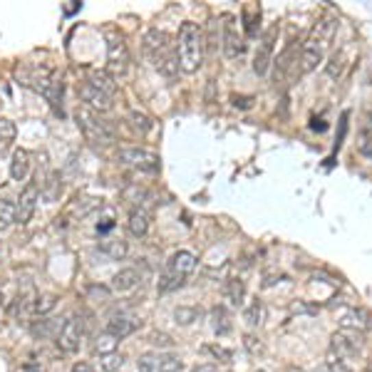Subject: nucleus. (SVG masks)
Returning a JSON list of instances; mask_svg holds the SVG:
<instances>
[{"label": "nucleus", "instance_id": "f257e3e1", "mask_svg": "<svg viewBox=\"0 0 372 372\" xmlns=\"http://www.w3.org/2000/svg\"><path fill=\"white\" fill-rule=\"evenodd\" d=\"M335 33H338V18H333V15L320 18L315 23L306 40V45L301 50V72L318 70V65L325 60V53L327 47H330V42H333Z\"/></svg>", "mask_w": 372, "mask_h": 372}, {"label": "nucleus", "instance_id": "f03ea898", "mask_svg": "<svg viewBox=\"0 0 372 372\" xmlns=\"http://www.w3.org/2000/svg\"><path fill=\"white\" fill-rule=\"evenodd\" d=\"M177 62L179 70L186 75L201 70L203 65V33L196 23H184L179 27V40H177Z\"/></svg>", "mask_w": 372, "mask_h": 372}, {"label": "nucleus", "instance_id": "7ed1b4c3", "mask_svg": "<svg viewBox=\"0 0 372 372\" xmlns=\"http://www.w3.org/2000/svg\"><path fill=\"white\" fill-rule=\"evenodd\" d=\"M144 53L149 55L154 67L166 77H174V72L179 70L177 55H171V38L159 27H151L144 33Z\"/></svg>", "mask_w": 372, "mask_h": 372}, {"label": "nucleus", "instance_id": "20e7f679", "mask_svg": "<svg viewBox=\"0 0 372 372\" xmlns=\"http://www.w3.org/2000/svg\"><path fill=\"white\" fill-rule=\"evenodd\" d=\"M194 271H196V256L191 253V251H177V253H171V258L166 261V268H164V273L159 275V283H157L159 293L179 290Z\"/></svg>", "mask_w": 372, "mask_h": 372}, {"label": "nucleus", "instance_id": "39448f33", "mask_svg": "<svg viewBox=\"0 0 372 372\" xmlns=\"http://www.w3.org/2000/svg\"><path fill=\"white\" fill-rule=\"evenodd\" d=\"M77 124L85 139L95 147H110L114 144V129L107 119H102L97 112H92L90 107H77Z\"/></svg>", "mask_w": 372, "mask_h": 372}, {"label": "nucleus", "instance_id": "423d86ee", "mask_svg": "<svg viewBox=\"0 0 372 372\" xmlns=\"http://www.w3.org/2000/svg\"><path fill=\"white\" fill-rule=\"evenodd\" d=\"M107 75L112 79H119L129 70V47L127 40L117 30H107Z\"/></svg>", "mask_w": 372, "mask_h": 372}, {"label": "nucleus", "instance_id": "0eeeda50", "mask_svg": "<svg viewBox=\"0 0 372 372\" xmlns=\"http://www.w3.org/2000/svg\"><path fill=\"white\" fill-rule=\"evenodd\" d=\"M117 162L137 171H144V174H159V169H162L159 154L147 149V147H124V149L117 151Z\"/></svg>", "mask_w": 372, "mask_h": 372}, {"label": "nucleus", "instance_id": "6e6552de", "mask_svg": "<svg viewBox=\"0 0 372 372\" xmlns=\"http://www.w3.org/2000/svg\"><path fill=\"white\" fill-rule=\"evenodd\" d=\"M365 347V340L360 333H353V330H338L330 338V358L345 362V360H353L362 353Z\"/></svg>", "mask_w": 372, "mask_h": 372}, {"label": "nucleus", "instance_id": "1a4fd4ad", "mask_svg": "<svg viewBox=\"0 0 372 372\" xmlns=\"http://www.w3.org/2000/svg\"><path fill=\"white\" fill-rule=\"evenodd\" d=\"M82 338H85V320H82V315H72V318H67L65 323H62L55 343H58V347L62 353L72 355L79 350Z\"/></svg>", "mask_w": 372, "mask_h": 372}, {"label": "nucleus", "instance_id": "9d476101", "mask_svg": "<svg viewBox=\"0 0 372 372\" xmlns=\"http://www.w3.org/2000/svg\"><path fill=\"white\" fill-rule=\"evenodd\" d=\"M139 372H182L184 362L171 353H147L137 360Z\"/></svg>", "mask_w": 372, "mask_h": 372}, {"label": "nucleus", "instance_id": "9b49d317", "mask_svg": "<svg viewBox=\"0 0 372 372\" xmlns=\"http://www.w3.org/2000/svg\"><path fill=\"white\" fill-rule=\"evenodd\" d=\"M275 38H278V23L268 27L266 33H263L261 42H258V50H256V58H253V72L258 77H263L273 62V50H275Z\"/></svg>", "mask_w": 372, "mask_h": 372}, {"label": "nucleus", "instance_id": "f8f14e48", "mask_svg": "<svg viewBox=\"0 0 372 372\" xmlns=\"http://www.w3.org/2000/svg\"><path fill=\"white\" fill-rule=\"evenodd\" d=\"M38 201H40V189L38 184H27L25 189L20 191V199L15 203V223L20 226H25L30 223V219L35 216V209H38Z\"/></svg>", "mask_w": 372, "mask_h": 372}, {"label": "nucleus", "instance_id": "ddd939ff", "mask_svg": "<svg viewBox=\"0 0 372 372\" xmlns=\"http://www.w3.org/2000/svg\"><path fill=\"white\" fill-rule=\"evenodd\" d=\"M77 92H79V99L85 102V107H90V110L97 112V114L99 112H110L112 107H114V97H110V95H105L102 90H97L90 79L79 82Z\"/></svg>", "mask_w": 372, "mask_h": 372}, {"label": "nucleus", "instance_id": "4468645a", "mask_svg": "<svg viewBox=\"0 0 372 372\" xmlns=\"http://www.w3.org/2000/svg\"><path fill=\"white\" fill-rule=\"evenodd\" d=\"M226 23H223V53L226 58L236 60L246 53V42H243V35L238 33V23H236L234 15H226Z\"/></svg>", "mask_w": 372, "mask_h": 372}, {"label": "nucleus", "instance_id": "2eb2a0df", "mask_svg": "<svg viewBox=\"0 0 372 372\" xmlns=\"http://www.w3.org/2000/svg\"><path fill=\"white\" fill-rule=\"evenodd\" d=\"M340 325L343 330H353V333H370L372 330V313L365 308H345L340 315Z\"/></svg>", "mask_w": 372, "mask_h": 372}, {"label": "nucleus", "instance_id": "dca6fc26", "mask_svg": "<svg viewBox=\"0 0 372 372\" xmlns=\"http://www.w3.org/2000/svg\"><path fill=\"white\" fill-rule=\"evenodd\" d=\"M35 90L50 102L55 114H62V82H58V79H53V77H40Z\"/></svg>", "mask_w": 372, "mask_h": 372}, {"label": "nucleus", "instance_id": "f3484780", "mask_svg": "<svg viewBox=\"0 0 372 372\" xmlns=\"http://www.w3.org/2000/svg\"><path fill=\"white\" fill-rule=\"evenodd\" d=\"M139 327V320L137 318H132V315L127 313H114L110 315V320H107V333H112L114 338L124 340V338H129L134 330Z\"/></svg>", "mask_w": 372, "mask_h": 372}, {"label": "nucleus", "instance_id": "a211bd4d", "mask_svg": "<svg viewBox=\"0 0 372 372\" xmlns=\"http://www.w3.org/2000/svg\"><path fill=\"white\" fill-rule=\"evenodd\" d=\"M40 182V196L45 199L47 203H55L62 194V179H60V171H47L45 177H38Z\"/></svg>", "mask_w": 372, "mask_h": 372}, {"label": "nucleus", "instance_id": "6ab92c4d", "mask_svg": "<svg viewBox=\"0 0 372 372\" xmlns=\"http://www.w3.org/2000/svg\"><path fill=\"white\" fill-rule=\"evenodd\" d=\"M149 226H151V214L147 209H139V206H134V209L129 211V219H127V229H129L132 236H137V238H144V236L149 234Z\"/></svg>", "mask_w": 372, "mask_h": 372}, {"label": "nucleus", "instance_id": "aec40b11", "mask_svg": "<svg viewBox=\"0 0 372 372\" xmlns=\"http://www.w3.org/2000/svg\"><path fill=\"white\" fill-rule=\"evenodd\" d=\"M293 42H295V40H293ZM293 42H290V45L283 50L281 58L275 60V85H278V82H283V79L288 77V72H290V70H298V65H295V62H301V60H298V53H295Z\"/></svg>", "mask_w": 372, "mask_h": 372}, {"label": "nucleus", "instance_id": "412c9836", "mask_svg": "<svg viewBox=\"0 0 372 372\" xmlns=\"http://www.w3.org/2000/svg\"><path fill=\"white\" fill-rule=\"evenodd\" d=\"M358 151L362 157H372V110H367L358 127Z\"/></svg>", "mask_w": 372, "mask_h": 372}, {"label": "nucleus", "instance_id": "4be33fe9", "mask_svg": "<svg viewBox=\"0 0 372 372\" xmlns=\"http://www.w3.org/2000/svg\"><path fill=\"white\" fill-rule=\"evenodd\" d=\"M209 323H211V330L216 335H229L234 330V323H231V313L226 310L223 306H214L209 310Z\"/></svg>", "mask_w": 372, "mask_h": 372}, {"label": "nucleus", "instance_id": "5701e85b", "mask_svg": "<svg viewBox=\"0 0 372 372\" xmlns=\"http://www.w3.org/2000/svg\"><path fill=\"white\" fill-rule=\"evenodd\" d=\"M99 251H102L107 258H112V261H122L124 256H127V251H129V246H127V241H124V238L107 236V238H102V241H99Z\"/></svg>", "mask_w": 372, "mask_h": 372}, {"label": "nucleus", "instance_id": "b1692460", "mask_svg": "<svg viewBox=\"0 0 372 372\" xmlns=\"http://www.w3.org/2000/svg\"><path fill=\"white\" fill-rule=\"evenodd\" d=\"M139 281H142V275L137 273V268H122V271L114 273V278H112V290L127 293V290H132Z\"/></svg>", "mask_w": 372, "mask_h": 372}, {"label": "nucleus", "instance_id": "393cba45", "mask_svg": "<svg viewBox=\"0 0 372 372\" xmlns=\"http://www.w3.org/2000/svg\"><path fill=\"white\" fill-rule=\"evenodd\" d=\"M27 171H30V154H27V149H15L13 157H10V177L15 182H23L27 177Z\"/></svg>", "mask_w": 372, "mask_h": 372}, {"label": "nucleus", "instance_id": "a878e982", "mask_svg": "<svg viewBox=\"0 0 372 372\" xmlns=\"http://www.w3.org/2000/svg\"><path fill=\"white\" fill-rule=\"evenodd\" d=\"M223 295H226V301L234 308H241L243 298H246V283L241 278H229V281L223 283Z\"/></svg>", "mask_w": 372, "mask_h": 372}, {"label": "nucleus", "instance_id": "bb28decb", "mask_svg": "<svg viewBox=\"0 0 372 372\" xmlns=\"http://www.w3.org/2000/svg\"><path fill=\"white\" fill-rule=\"evenodd\" d=\"M60 327H62V325H60L58 320H53V318H40V320H35L33 325H30V333H33L38 340L50 338L53 333H55V338H58Z\"/></svg>", "mask_w": 372, "mask_h": 372}, {"label": "nucleus", "instance_id": "cd10ccee", "mask_svg": "<svg viewBox=\"0 0 372 372\" xmlns=\"http://www.w3.org/2000/svg\"><path fill=\"white\" fill-rule=\"evenodd\" d=\"M256 23H261V8L256 5V3H248V5H243V25H246L248 38L258 35V25Z\"/></svg>", "mask_w": 372, "mask_h": 372}, {"label": "nucleus", "instance_id": "c85d7f7f", "mask_svg": "<svg viewBox=\"0 0 372 372\" xmlns=\"http://www.w3.org/2000/svg\"><path fill=\"white\" fill-rule=\"evenodd\" d=\"M15 137H18V127H15L13 119L0 117V154L13 147Z\"/></svg>", "mask_w": 372, "mask_h": 372}, {"label": "nucleus", "instance_id": "c756f323", "mask_svg": "<svg viewBox=\"0 0 372 372\" xmlns=\"http://www.w3.org/2000/svg\"><path fill=\"white\" fill-rule=\"evenodd\" d=\"M119 343H122L119 338H114L112 333L102 330V333L95 338V353H99V358H102V355H110V353H117Z\"/></svg>", "mask_w": 372, "mask_h": 372}, {"label": "nucleus", "instance_id": "7c9ffc66", "mask_svg": "<svg viewBox=\"0 0 372 372\" xmlns=\"http://www.w3.org/2000/svg\"><path fill=\"white\" fill-rule=\"evenodd\" d=\"M90 82L97 87V90L105 92V95H110V97H114V95H117V82H114V79L107 75V70L105 72H92Z\"/></svg>", "mask_w": 372, "mask_h": 372}, {"label": "nucleus", "instance_id": "2f4dec72", "mask_svg": "<svg viewBox=\"0 0 372 372\" xmlns=\"http://www.w3.org/2000/svg\"><path fill=\"white\" fill-rule=\"evenodd\" d=\"M263 318H266V306H263V301H258V298H256V301L246 308L243 320H246L251 327H258L263 323Z\"/></svg>", "mask_w": 372, "mask_h": 372}, {"label": "nucleus", "instance_id": "473e14b6", "mask_svg": "<svg viewBox=\"0 0 372 372\" xmlns=\"http://www.w3.org/2000/svg\"><path fill=\"white\" fill-rule=\"evenodd\" d=\"M15 223V203L10 199H0V234Z\"/></svg>", "mask_w": 372, "mask_h": 372}, {"label": "nucleus", "instance_id": "72a5a7b5", "mask_svg": "<svg viewBox=\"0 0 372 372\" xmlns=\"http://www.w3.org/2000/svg\"><path fill=\"white\" fill-rule=\"evenodd\" d=\"M201 318V308H177L174 310V320H177L179 325H191L196 320Z\"/></svg>", "mask_w": 372, "mask_h": 372}, {"label": "nucleus", "instance_id": "f704fd0d", "mask_svg": "<svg viewBox=\"0 0 372 372\" xmlns=\"http://www.w3.org/2000/svg\"><path fill=\"white\" fill-rule=\"evenodd\" d=\"M129 124H132V129L139 132V134H147V132L154 127V124H151V119L147 117L144 112H137V110L129 112Z\"/></svg>", "mask_w": 372, "mask_h": 372}, {"label": "nucleus", "instance_id": "c9c22d12", "mask_svg": "<svg viewBox=\"0 0 372 372\" xmlns=\"http://www.w3.org/2000/svg\"><path fill=\"white\" fill-rule=\"evenodd\" d=\"M122 365H124L122 353H110V355H102V358H99V367L105 372H117Z\"/></svg>", "mask_w": 372, "mask_h": 372}, {"label": "nucleus", "instance_id": "e433bc0d", "mask_svg": "<svg viewBox=\"0 0 372 372\" xmlns=\"http://www.w3.org/2000/svg\"><path fill=\"white\" fill-rule=\"evenodd\" d=\"M55 306H58V298H55V295H38V298H35V306H33V313L47 315Z\"/></svg>", "mask_w": 372, "mask_h": 372}, {"label": "nucleus", "instance_id": "4c0bfd02", "mask_svg": "<svg viewBox=\"0 0 372 372\" xmlns=\"http://www.w3.org/2000/svg\"><path fill=\"white\" fill-rule=\"evenodd\" d=\"M203 353L214 355L219 362H231V358H234V353L226 350V347H221V345H203Z\"/></svg>", "mask_w": 372, "mask_h": 372}, {"label": "nucleus", "instance_id": "58836bf2", "mask_svg": "<svg viewBox=\"0 0 372 372\" xmlns=\"http://www.w3.org/2000/svg\"><path fill=\"white\" fill-rule=\"evenodd\" d=\"M343 67H345V60H343V55H333L325 70H327V75H330V77H340V75H343Z\"/></svg>", "mask_w": 372, "mask_h": 372}, {"label": "nucleus", "instance_id": "ea45409f", "mask_svg": "<svg viewBox=\"0 0 372 372\" xmlns=\"http://www.w3.org/2000/svg\"><path fill=\"white\" fill-rule=\"evenodd\" d=\"M87 295H90V298H95L97 303H107V301H110V288L90 286V288H87Z\"/></svg>", "mask_w": 372, "mask_h": 372}, {"label": "nucleus", "instance_id": "a19ab883", "mask_svg": "<svg viewBox=\"0 0 372 372\" xmlns=\"http://www.w3.org/2000/svg\"><path fill=\"white\" fill-rule=\"evenodd\" d=\"M243 345H246V350L251 355H258V353H263V345H261V340L256 338V335H246L243 338Z\"/></svg>", "mask_w": 372, "mask_h": 372}, {"label": "nucleus", "instance_id": "79ce46f5", "mask_svg": "<svg viewBox=\"0 0 372 372\" xmlns=\"http://www.w3.org/2000/svg\"><path fill=\"white\" fill-rule=\"evenodd\" d=\"M323 372H353V370H350V367H347L345 362H340V360L327 358V360H325V367H323Z\"/></svg>", "mask_w": 372, "mask_h": 372}, {"label": "nucleus", "instance_id": "37998d69", "mask_svg": "<svg viewBox=\"0 0 372 372\" xmlns=\"http://www.w3.org/2000/svg\"><path fill=\"white\" fill-rule=\"evenodd\" d=\"M149 343H154V345H164V347H171L174 343H171V338L169 335H159V333H154L151 335V340Z\"/></svg>", "mask_w": 372, "mask_h": 372}, {"label": "nucleus", "instance_id": "c03bdc74", "mask_svg": "<svg viewBox=\"0 0 372 372\" xmlns=\"http://www.w3.org/2000/svg\"><path fill=\"white\" fill-rule=\"evenodd\" d=\"M79 8H82V3H79V0H70V3H67V5L62 8V13H65V15H72V13H77Z\"/></svg>", "mask_w": 372, "mask_h": 372}, {"label": "nucleus", "instance_id": "a18cd8bd", "mask_svg": "<svg viewBox=\"0 0 372 372\" xmlns=\"http://www.w3.org/2000/svg\"><path fill=\"white\" fill-rule=\"evenodd\" d=\"M70 372H95V367H92L90 362H75Z\"/></svg>", "mask_w": 372, "mask_h": 372}, {"label": "nucleus", "instance_id": "49530a36", "mask_svg": "<svg viewBox=\"0 0 372 372\" xmlns=\"http://www.w3.org/2000/svg\"><path fill=\"white\" fill-rule=\"evenodd\" d=\"M191 372H219V370H216L214 362H203V365H196Z\"/></svg>", "mask_w": 372, "mask_h": 372}, {"label": "nucleus", "instance_id": "de8ad7c7", "mask_svg": "<svg viewBox=\"0 0 372 372\" xmlns=\"http://www.w3.org/2000/svg\"><path fill=\"white\" fill-rule=\"evenodd\" d=\"M23 372H42V370H40L38 365H25L23 367Z\"/></svg>", "mask_w": 372, "mask_h": 372}, {"label": "nucleus", "instance_id": "09e8293b", "mask_svg": "<svg viewBox=\"0 0 372 372\" xmlns=\"http://www.w3.org/2000/svg\"><path fill=\"white\" fill-rule=\"evenodd\" d=\"M0 306H3V293H0Z\"/></svg>", "mask_w": 372, "mask_h": 372}, {"label": "nucleus", "instance_id": "8fccbe9b", "mask_svg": "<svg viewBox=\"0 0 372 372\" xmlns=\"http://www.w3.org/2000/svg\"><path fill=\"white\" fill-rule=\"evenodd\" d=\"M258 372H263V370H258Z\"/></svg>", "mask_w": 372, "mask_h": 372}]
</instances>
